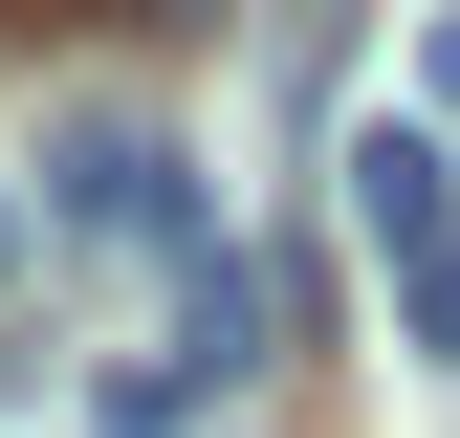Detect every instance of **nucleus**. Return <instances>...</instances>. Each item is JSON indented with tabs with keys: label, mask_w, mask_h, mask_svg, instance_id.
Segmentation results:
<instances>
[{
	"label": "nucleus",
	"mask_w": 460,
	"mask_h": 438,
	"mask_svg": "<svg viewBox=\"0 0 460 438\" xmlns=\"http://www.w3.org/2000/svg\"><path fill=\"white\" fill-rule=\"evenodd\" d=\"M110 22H132V44H219L242 0H110Z\"/></svg>",
	"instance_id": "7ed1b4c3"
},
{
	"label": "nucleus",
	"mask_w": 460,
	"mask_h": 438,
	"mask_svg": "<svg viewBox=\"0 0 460 438\" xmlns=\"http://www.w3.org/2000/svg\"><path fill=\"white\" fill-rule=\"evenodd\" d=\"M22 22H110V0H22Z\"/></svg>",
	"instance_id": "39448f33"
},
{
	"label": "nucleus",
	"mask_w": 460,
	"mask_h": 438,
	"mask_svg": "<svg viewBox=\"0 0 460 438\" xmlns=\"http://www.w3.org/2000/svg\"><path fill=\"white\" fill-rule=\"evenodd\" d=\"M0 263H22V219H0Z\"/></svg>",
	"instance_id": "423d86ee"
},
{
	"label": "nucleus",
	"mask_w": 460,
	"mask_h": 438,
	"mask_svg": "<svg viewBox=\"0 0 460 438\" xmlns=\"http://www.w3.org/2000/svg\"><path fill=\"white\" fill-rule=\"evenodd\" d=\"M417 110H438V132H460V0H438V44H417Z\"/></svg>",
	"instance_id": "20e7f679"
},
{
	"label": "nucleus",
	"mask_w": 460,
	"mask_h": 438,
	"mask_svg": "<svg viewBox=\"0 0 460 438\" xmlns=\"http://www.w3.org/2000/svg\"><path fill=\"white\" fill-rule=\"evenodd\" d=\"M351 219H373V263H394V328L460 372V132H438V110L351 132Z\"/></svg>",
	"instance_id": "f03ea898"
},
{
	"label": "nucleus",
	"mask_w": 460,
	"mask_h": 438,
	"mask_svg": "<svg viewBox=\"0 0 460 438\" xmlns=\"http://www.w3.org/2000/svg\"><path fill=\"white\" fill-rule=\"evenodd\" d=\"M44 219H66L88 263H132L154 307L219 263V219H198V153H176V132H132V110H66V132H44Z\"/></svg>",
	"instance_id": "f257e3e1"
}]
</instances>
